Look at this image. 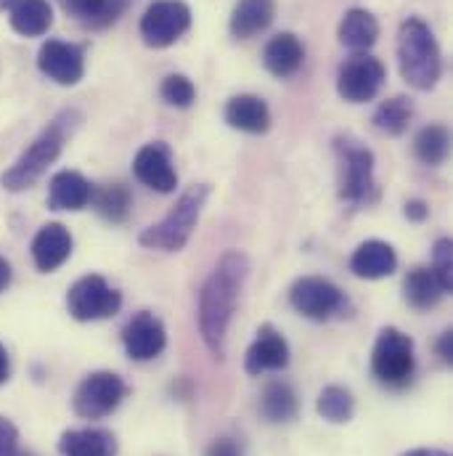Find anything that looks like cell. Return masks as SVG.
<instances>
[{
	"instance_id": "obj_1",
	"label": "cell",
	"mask_w": 453,
	"mask_h": 456,
	"mask_svg": "<svg viewBox=\"0 0 453 456\" xmlns=\"http://www.w3.org/2000/svg\"><path fill=\"white\" fill-rule=\"evenodd\" d=\"M249 276V257L239 249H228L199 292V332L215 358L226 355V338L236 303Z\"/></svg>"
},
{
	"instance_id": "obj_2",
	"label": "cell",
	"mask_w": 453,
	"mask_h": 456,
	"mask_svg": "<svg viewBox=\"0 0 453 456\" xmlns=\"http://www.w3.org/2000/svg\"><path fill=\"white\" fill-rule=\"evenodd\" d=\"M398 69L400 77L417 91H433L443 75V56L430 24L409 16L398 29Z\"/></svg>"
},
{
	"instance_id": "obj_3",
	"label": "cell",
	"mask_w": 453,
	"mask_h": 456,
	"mask_svg": "<svg viewBox=\"0 0 453 456\" xmlns=\"http://www.w3.org/2000/svg\"><path fill=\"white\" fill-rule=\"evenodd\" d=\"M207 197H210V186L207 183L189 186L159 224L141 231L138 244L146 247V249H159V252H181L189 244L194 228H197L199 218H202Z\"/></svg>"
},
{
	"instance_id": "obj_4",
	"label": "cell",
	"mask_w": 453,
	"mask_h": 456,
	"mask_svg": "<svg viewBox=\"0 0 453 456\" xmlns=\"http://www.w3.org/2000/svg\"><path fill=\"white\" fill-rule=\"evenodd\" d=\"M414 371H417L414 340L398 327H384L371 350V374L384 387L403 390L411 385Z\"/></svg>"
},
{
	"instance_id": "obj_5",
	"label": "cell",
	"mask_w": 453,
	"mask_h": 456,
	"mask_svg": "<svg viewBox=\"0 0 453 456\" xmlns=\"http://www.w3.org/2000/svg\"><path fill=\"white\" fill-rule=\"evenodd\" d=\"M64 149V127L56 119L53 125H48L21 154L19 159L0 175V183L5 191H24L29 186H35L40 181V175L59 159Z\"/></svg>"
},
{
	"instance_id": "obj_6",
	"label": "cell",
	"mask_w": 453,
	"mask_h": 456,
	"mask_svg": "<svg viewBox=\"0 0 453 456\" xmlns=\"http://www.w3.org/2000/svg\"><path fill=\"white\" fill-rule=\"evenodd\" d=\"M340 157V197L350 205H374L379 200V186L374 178V151L352 138H337Z\"/></svg>"
},
{
	"instance_id": "obj_7",
	"label": "cell",
	"mask_w": 453,
	"mask_h": 456,
	"mask_svg": "<svg viewBox=\"0 0 453 456\" xmlns=\"http://www.w3.org/2000/svg\"><path fill=\"white\" fill-rule=\"evenodd\" d=\"M292 308L311 319V322H335L347 319L352 314V305L340 287L324 276H303L289 289Z\"/></svg>"
},
{
	"instance_id": "obj_8",
	"label": "cell",
	"mask_w": 453,
	"mask_h": 456,
	"mask_svg": "<svg viewBox=\"0 0 453 456\" xmlns=\"http://www.w3.org/2000/svg\"><path fill=\"white\" fill-rule=\"evenodd\" d=\"M119 308L122 295L99 273L77 279L67 292V311L77 322H104L117 316Z\"/></svg>"
},
{
	"instance_id": "obj_9",
	"label": "cell",
	"mask_w": 453,
	"mask_h": 456,
	"mask_svg": "<svg viewBox=\"0 0 453 456\" xmlns=\"http://www.w3.org/2000/svg\"><path fill=\"white\" fill-rule=\"evenodd\" d=\"M191 27V8L183 0H154L141 16V37L149 48H170Z\"/></svg>"
},
{
	"instance_id": "obj_10",
	"label": "cell",
	"mask_w": 453,
	"mask_h": 456,
	"mask_svg": "<svg viewBox=\"0 0 453 456\" xmlns=\"http://www.w3.org/2000/svg\"><path fill=\"white\" fill-rule=\"evenodd\" d=\"M127 395V385L114 371H93L75 390V414L83 419H104L119 409Z\"/></svg>"
},
{
	"instance_id": "obj_11",
	"label": "cell",
	"mask_w": 453,
	"mask_h": 456,
	"mask_svg": "<svg viewBox=\"0 0 453 456\" xmlns=\"http://www.w3.org/2000/svg\"><path fill=\"white\" fill-rule=\"evenodd\" d=\"M384 80H387V69L379 59L368 53H355L337 72V94L347 104H366L376 99Z\"/></svg>"
},
{
	"instance_id": "obj_12",
	"label": "cell",
	"mask_w": 453,
	"mask_h": 456,
	"mask_svg": "<svg viewBox=\"0 0 453 456\" xmlns=\"http://www.w3.org/2000/svg\"><path fill=\"white\" fill-rule=\"evenodd\" d=\"M37 69L56 86L72 88L85 77V51L77 43L45 40L37 51Z\"/></svg>"
},
{
	"instance_id": "obj_13",
	"label": "cell",
	"mask_w": 453,
	"mask_h": 456,
	"mask_svg": "<svg viewBox=\"0 0 453 456\" xmlns=\"http://www.w3.org/2000/svg\"><path fill=\"white\" fill-rule=\"evenodd\" d=\"M133 175L157 194H173L178 186V170L173 165V151L162 141H151L138 149L133 159Z\"/></svg>"
},
{
	"instance_id": "obj_14",
	"label": "cell",
	"mask_w": 453,
	"mask_h": 456,
	"mask_svg": "<svg viewBox=\"0 0 453 456\" xmlns=\"http://www.w3.org/2000/svg\"><path fill=\"white\" fill-rule=\"evenodd\" d=\"M122 345L127 358L133 361H151L157 358L167 345V330L159 316L151 311H138L122 330Z\"/></svg>"
},
{
	"instance_id": "obj_15",
	"label": "cell",
	"mask_w": 453,
	"mask_h": 456,
	"mask_svg": "<svg viewBox=\"0 0 453 456\" xmlns=\"http://www.w3.org/2000/svg\"><path fill=\"white\" fill-rule=\"evenodd\" d=\"M287 366H289V342L284 340V335L276 327L263 324L244 355L247 374L260 377L268 371H284Z\"/></svg>"
},
{
	"instance_id": "obj_16",
	"label": "cell",
	"mask_w": 453,
	"mask_h": 456,
	"mask_svg": "<svg viewBox=\"0 0 453 456\" xmlns=\"http://www.w3.org/2000/svg\"><path fill=\"white\" fill-rule=\"evenodd\" d=\"M75 239L64 224H45L32 239V260L40 273H53L72 255Z\"/></svg>"
},
{
	"instance_id": "obj_17",
	"label": "cell",
	"mask_w": 453,
	"mask_h": 456,
	"mask_svg": "<svg viewBox=\"0 0 453 456\" xmlns=\"http://www.w3.org/2000/svg\"><path fill=\"white\" fill-rule=\"evenodd\" d=\"M350 271L366 281L387 279L398 271V252L392 249V244H387L382 239H368L355 247V252L350 257Z\"/></svg>"
},
{
	"instance_id": "obj_18",
	"label": "cell",
	"mask_w": 453,
	"mask_h": 456,
	"mask_svg": "<svg viewBox=\"0 0 453 456\" xmlns=\"http://www.w3.org/2000/svg\"><path fill=\"white\" fill-rule=\"evenodd\" d=\"M93 200V183L77 170H61L51 178L48 186V208L64 213H80Z\"/></svg>"
},
{
	"instance_id": "obj_19",
	"label": "cell",
	"mask_w": 453,
	"mask_h": 456,
	"mask_svg": "<svg viewBox=\"0 0 453 456\" xmlns=\"http://www.w3.org/2000/svg\"><path fill=\"white\" fill-rule=\"evenodd\" d=\"M0 11H8L11 29L21 37H40L53 24L48 0H0Z\"/></svg>"
},
{
	"instance_id": "obj_20",
	"label": "cell",
	"mask_w": 453,
	"mask_h": 456,
	"mask_svg": "<svg viewBox=\"0 0 453 456\" xmlns=\"http://www.w3.org/2000/svg\"><path fill=\"white\" fill-rule=\"evenodd\" d=\"M305 61V45L295 32H279L268 40L265 51H263V64L265 69L279 77L287 80L292 75H297V69Z\"/></svg>"
},
{
	"instance_id": "obj_21",
	"label": "cell",
	"mask_w": 453,
	"mask_h": 456,
	"mask_svg": "<svg viewBox=\"0 0 453 456\" xmlns=\"http://www.w3.org/2000/svg\"><path fill=\"white\" fill-rule=\"evenodd\" d=\"M223 117H226L228 127H233L239 133H249V135H263L271 127L268 104L252 94H239V96L228 99Z\"/></svg>"
},
{
	"instance_id": "obj_22",
	"label": "cell",
	"mask_w": 453,
	"mask_h": 456,
	"mask_svg": "<svg viewBox=\"0 0 453 456\" xmlns=\"http://www.w3.org/2000/svg\"><path fill=\"white\" fill-rule=\"evenodd\" d=\"M276 19V0H239L231 11V35L249 40L265 32Z\"/></svg>"
},
{
	"instance_id": "obj_23",
	"label": "cell",
	"mask_w": 453,
	"mask_h": 456,
	"mask_svg": "<svg viewBox=\"0 0 453 456\" xmlns=\"http://www.w3.org/2000/svg\"><path fill=\"white\" fill-rule=\"evenodd\" d=\"M337 37H340L344 48H350L355 53H366L379 40V21L366 8H350L342 16L340 27H337Z\"/></svg>"
},
{
	"instance_id": "obj_24",
	"label": "cell",
	"mask_w": 453,
	"mask_h": 456,
	"mask_svg": "<svg viewBox=\"0 0 453 456\" xmlns=\"http://www.w3.org/2000/svg\"><path fill=\"white\" fill-rule=\"evenodd\" d=\"M119 446L109 430L85 428V430H67L59 441L61 456H117Z\"/></svg>"
},
{
	"instance_id": "obj_25",
	"label": "cell",
	"mask_w": 453,
	"mask_h": 456,
	"mask_svg": "<svg viewBox=\"0 0 453 456\" xmlns=\"http://www.w3.org/2000/svg\"><path fill=\"white\" fill-rule=\"evenodd\" d=\"M443 295H449L446 287L441 284L438 273H435L433 268H427V265L411 268V271L406 273V279H403V297H406V303H409L411 308H417V311H430V308H435V305L443 300Z\"/></svg>"
},
{
	"instance_id": "obj_26",
	"label": "cell",
	"mask_w": 453,
	"mask_h": 456,
	"mask_svg": "<svg viewBox=\"0 0 453 456\" xmlns=\"http://www.w3.org/2000/svg\"><path fill=\"white\" fill-rule=\"evenodd\" d=\"M300 411V401H297V393L289 382L284 379H273L263 387V395H260V414L265 422L271 425H287L297 417Z\"/></svg>"
},
{
	"instance_id": "obj_27",
	"label": "cell",
	"mask_w": 453,
	"mask_h": 456,
	"mask_svg": "<svg viewBox=\"0 0 453 456\" xmlns=\"http://www.w3.org/2000/svg\"><path fill=\"white\" fill-rule=\"evenodd\" d=\"M64 11L93 29L114 24L130 5V0H61Z\"/></svg>"
},
{
	"instance_id": "obj_28",
	"label": "cell",
	"mask_w": 453,
	"mask_h": 456,
	"mask_svg": "<svg viewBox=\"0 0 453 456\" xmlns=\"http://www.w3.org/2000/svg\"><path fill=\"white\" fill-rule=\"evenodd\" d=\"M451 149V133L446 125L435 122V125H425L417 138H414V157L427 165V167H438L446 162Z\"/></svg>"
},
{
	"instance_id": "obj_29",
	"label": "cell",
	"mask_w": 453,
	"mask_h": 456,
	"mask_svg": "<svg viewBox=\"0 0 453 456\" xmlns=\"http://www.w3.org/2000/svg\"><path fill=\"white\" fill-rule=\"evenodd\" d=\"M91 205L96 208V213L109 221V224H122L127 221L130 210H133V194L125 183H107L101 189H93V200Z\"/></svg>"
},
{
	"instance_id": "obj_30",
	"label": "cell",
	"mask_w": 453,
	"mask_h": 456,
	"mask_svg": "<svg viewBox=\"0 0 453 456\" xmlns=\"http://www.w3.org/2000/svg\"><path fill=\"white\" fill-rule=\"evenodd\" d=\"M414 117V107H411V99L406 96H392L387 102H382L374 112V127L384 135H403L409 122Z\"/></svg>"
},
{
	"instance_id": "obj_31",
	"label": "cell",
	"mask_w": 453,
	"mask_h": 456,
	"mask_svg": "<svg viewBox=\"0 0 453 456\" xmlns=\"http://www.w3.org/2000/svg\"><path fill=\"white\" fill-rule=\"evenodd\" d=\"M316 411L321 419L332 422V425H344L352 419L355 414V398L347 387L342 385H329L321 390L319 401H316Z\"/></svg>"
},
{
	"instance_id": "obj_32",
	"label": "cell",
	"mask_w": 453,
	"mask_h": 456,
	"mask_svg": "<svg viewBox=\"0 0 453 456\" xmlns=\"http://www.w3.org/2000/svg\"><path fill=\"white\" fill-rule=\"evenodd\" d=\"M159 96L167 107L189 110L197 102V86L186 75H167L159 86Z\"/></svg>"
},
{
	"instance_id": "obj_33",
	"label": "cell",
	"mask_w": 453,
	"mask_h": 456,
	"mask_svg": "<svg viewBox=\"0 0 453 456\" xmlns=\"http://www.w3.org/2000/svg\"><path fill=\"white\" fill-rule=\"evenodd\" d=\"M441 284L446 287V292H453V244L451 239H438L435 249H433V265H430Z\"/></svg>"
},
{
	"instance_id": "obj_34",
	"label": "cell",
	"mask_w": 453,
	"mask_h": 456,
	"mask_svg": "<svg viewBox=\"0 0 453 456\" xmlns=\"http://www.w3.org/2000/svg\"><path fill=\"white\" fill-rule=\"evenodd\" d=\"M0 456H19V430L5 417H0Z\"/></svg>"
},
{
	"instance_id": "obj_35",
	"label": "cell",
	"mask_w": 453,
	"mask_h": 456,
	"mask_svg": "<svg viewBox=\"0 0 453 456\" xmlns=\"http://www.w3.org/2000/svg\"><path fill=\"white\" fill-rule=\"evenodd\" d=\"M205 456H247L244 454V446L236 441V438H215Z\"/></svg>"
},
{
	"instance_id": "obj_36",
	"label": "cell",
	"mask_w": 453,
	"mask_h": 456,
	"mask_svg": "<svg viewBox=\"0 0 453 456\" xmlns=\"http://www.w3.org/2000/svg\"><path fill=\"white\" fill-rule=\"evenodd\" d=\"M435 350H438V358H441L446 366H451V361H453V332L451 330L441 335V340H438V345H435Z\"/></svg>"
},
{
	"instance_id": "obj_37",
	"label": "cell",
	"mask_w": 453,
	"mask_h": 456,
	"mask_svg": "<svg viewBox=\"0 0 453 456\" xmlns=\"http://www.w3.org/2000/svg\"><path fill=\"white\" fill-rule=\"evenodd\" d=\"M427 216H430V208H427L422 200H411V202H406V218H409V221L422 224Z\"/></svg>"
},
{
	"instance_id": "obj_38",
	"label": "cell",
	"mask_w": 453,
	"mask_h": 456,
	"mask_svg": "<svg viewBox=\"0 0 453 456\" xmlns=\"http://www.w3.org/2000/svg\"><path fill=\"white\" fill-rule=\"evenodd\" d=\"M8 377H11V358H8V350L0 345V385L8 382Z\"/></svg>"
},
{
	"instance_id": "obj_39",
	"label": "cell",
	"mask_w": 453,
	"mask_h": 456,
	"mask_svg": "<svg viewBox=\"0 0 453 456\" xmlns=\"http://www.w3.org/2000/svg\"><path fill=\"white\" fill-rule=\"evenodd\" d=\"M11 284V263L0 255V292H5Z\"/></svg>"
},
{
	"instance_id": "obj_40",
	"label": "cell",
	"mask_w": 453,
	"mask_h": 456,
	"mask_svg": "<svg viewBox=\"0 0 453 456\" xmlns=\"http://www.w3.org/2000/svg\"><path fill=\"white\" fill-rule=\"evenodd\" d=\"M400 456H451L449 452H441V449H411Z\"/></svg>"
},
{
	"instance_id": "obj_41",
	"label": "cell",
	"mask_w": 453,
	"mask_h": 456,
	"mask_svg": "<svg viewBox=\"0 0 453 456\" xmlns=\"http://www.w3.org/2000/svg\"><path fill=\"white\" fill-rule=\"evenodd\" d=\"M19 456H32V454H19Z\"/></svg>"
}]
</instances>
